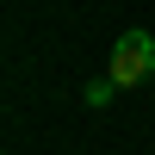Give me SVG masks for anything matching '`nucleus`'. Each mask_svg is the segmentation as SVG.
Wrapping results in <instances>:
<instances>
[{"instance_id":"obj_2","label":"nucleus","mask_w":155,"mask_h":155,"mask_svg":"<svg viewBox=\"0 0 155 155\" xmlns=\"http://www.w3.org/2000/svg\"><path fill=\"white\" fill-rule=\"evenodd\" d=\"M112 93H118V81L106 74V81H93V87H87V106H93V112H99V106H112Z\"/></svg>"},{"instance_id":"obj_1","label":"nucleus","mask_w":155,"mask_h":155,"mask_svg":"<svg viewBox=\"0 0 155 155\" xmlns=\"http://www.w3.org/2000/svg\"><path fill=\"white\" fill-rule=\"evenodd\" d=\"M112 81H118V87H143L149 81V74H155V37L149 31H124L118 37V44H112Z\"/></svg>"}]
</instances>
